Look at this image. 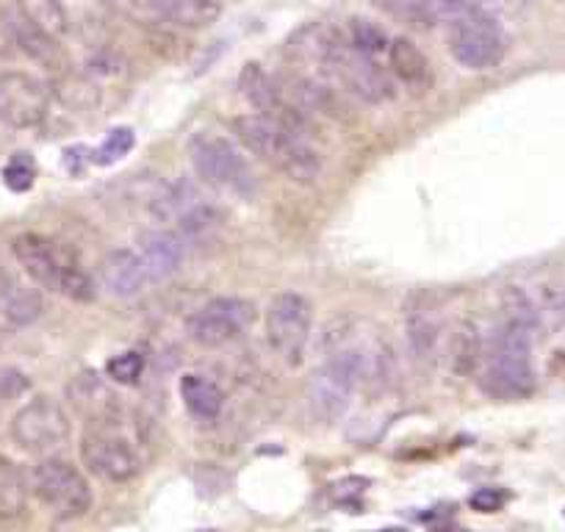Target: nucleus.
<instances>
[{
    "label": "nucleus",
    "mask_w": 565,
    "mask_h": 532,
    "mask_svg": "<svg viewBox=\"0 0 565 532\" xmlns=\"http://www.w3.org/2000/svg\"><path fill=\"white\" fill-rule=\"evenodd\" d=\"M289 51L302 67V73L322 81L330 89L344 92L347 97L366 103V106L391 103L399 89L388 70L380 67L377 62L366 58L352 45L344 25H308L289 42Z\"/></svg>",
    "instance_id": "obj_1"
},
{
    "label": "nucleus",
    "mask_w": 565,
    "mask_h": 532,
    "mask_svg": "<svg viewBox=\"0 0 565 532\" xmlns=\"http://www.w3.org/2000/svg\"><path fill=\"white\" fill-rule=\"evenodd\" d=\"M391 380V347L380 339H355L339 333L333 347L308 385L311 414L324 425H333L350 411L352 400L366 385H385Z\"/></svg>",
    "instance_id": "obj_2"
},
{
    "label": "nucleus",
    "mask_w": 565,
    "mask_h": 532,
    "mask_svg": "<svg viewBox=\"0 0 565 532\" xmlns=\"http://www.w3.org/2000/svg\"><path fill=\"white\" fill-rule=\"evenodd\" d=\"M532 336H535V322L524 308L510 313L499 324L480 358V385L488 396L502 403H515L535 391Z\"/></svg>",
    "instance_id": "obj_3"
},
{
    "label": "nucleus",
    "mask_w": 565,
    "mask_h": 532,
    "mask_svg": "<svg viewBox=\"0 0 565 532\" xmlns=\"http://www.w3.org/2000/svg\"><path fill=\"white\" fill-rule=\"evenodd\" d=\"M231 128L249 153L258 156L264 164H269L289 181L313 187L322 178V159L297 130L286 128L264 114H242L233 119Z\"/></svg>",
    "instance_id": "obj_4"
},
{
    "label": "nucleus",
    "mask_w": 565,
    "mask_h": 532,
    "mask_svg": "<svg viewBox=\"0 0 565 532\" xmlns=\"http://www.w3.org/2000/svg\"><path fill=\"white\" fill-rule=\"evenodd\" d=\"M12 253L23 273L36 286L73 302H89L97 291V280L84 269L70 244L42 233H20L12 242Z\"/></svg>",
    "instance_id": "obj_5"
},
{
    "label": "nucleus",
    "mask_w": 565,
    "mask_h": 532,
    "mask_svg": "<svg viewBox=\"0 0 565 532\" xmlns=\"http://www.w3.org/2000/svg\"><path fill=\"white\" fill-rule=\"evenodd\" d=\"M189 161L200 181L209 183L216 192H227L233 198H253L258 192V181H255L249 161L231 139L220 137V134H209V130L194 134L189 139Z\"/></svg>",
    "instance_id": "obj_6"
},
{
    "label": "nucleus",
    "mask_w": 565,
    "mask_h": 532,
    "mask_svg": "<svg viewBox=\"0 0 565 532\" xmlns=\"http://www.w3.org/2000/svg\"><path fill=\"white\" fill-rule=\"evenodd\" d=\"M34 497L58 519H81L92 510V488L84 471L56 455H45L31 471Z\"/></svg>",
    "instance_id": "obj_7"
},
{
    "label": "nucleus",
    "mask_w": 565,
    "mask_h": 532,
    "mask_svg": "<svg viewBox=\"0 0 565 532\" xmlns=\"http://www.w3.org/2000/svg\"><path fill=\"white\" fill-rule=\"evenodd\" d=\"M313 328V308L297 291H282V295L271 297L264 313V336L266 344L271 347L280 361L289 366L302 363L306 355L308 339H311Z\"/></svg>",
    "instance_id": "obj_8"
},
{
    "label": "nucleus",
    "mask_w": 565,
    "mask_h": 532,
    "mask_svg": "<svg viewBox=\"0 0 565 532\" xmlns=\"http://www.w3.org/2000/svg\"><path fill=\"white\" fill-rule=\"evenodd\" d=\"M380 14L396 23L433 29L438 23H452L466 14H488L502 20L515 9V0H369Z\"/></svg>",
    "instance_id": "obj_9"
},
{
    "label": "nucleus",
    "mask_w": 565,
    "mask_h": 532,
    "mask_svg": "<svg viewBox=\"0 0 565 532\" xmlns=\"http://www.w3.org/2000/svg\"><path fill=\"white\" fill-rule=\"evenodd\" d=\"M447 45L460 67L482 73V70H493L504 58L508 34L502 29V20L488 18V14H466L449 23Z\"/></svg>",
    "instance_id": "obj_10"
},
{
    "label": "nucleus",
    "mask_w": 565,
    "mask_h": 532,
    "mask_svg": "<svg viewBox=\"0 0 565 532\" xmlns=\"http://www.w3.org/2000/svg\"><path fill=\"white\" fill-rule=\"evenodd\" d=\"M78 453L86 471L103 482L125 486V482H134L136 477L141 475V458L139 453H136V447L122 436V433L114 430L108 422L92 425L89 430L81 436Z\"/></svg>",
    "instance_id": "obj_11"
},
{
    "label": "nucleus",
    "mask_w": 565,
    "mask_h": 532,
    "mask_svg": "<svg viewBox=\"0 0 565 532\" xmlns=\"http://www.w3.org/2000/svg\"><path fill=\"white\" fill-rule=\"evenodd\" d=\"M255 324V306L244 297H214L186 319V336L205 350L244 339Z\"/></svg>",
    "instance_id": "obj_12"
},
{
    "label": "nucleus",
    "mask_w": 565,
    "mask_h": 532,
    "mask_svg": "<svg viewBox=\"0 0 565 532\" xmlns=\"http://www.w3.org/2000/svg\"><path fill=\"white\" fill-rule=\"evenodd\" d=\"M70 433H73V425H70L67 411L53 396H34L12 419L14 444L42 458L62 449L70 441Z\"/></svg>",
    "instance_id": "obj_13"
},
{
    "label": "nucleus",
    "mask_w": 565,
    "mask_h": 532,
    "mask_svg": "<svg viewBox=\"0 0 565 532\" xmlns=\"http://www.w3.org/2000/svg\"><path fill=\"white\" fill-rule=\"evenodd\" d=\"M103 7L145 25L205 29L222 14L220 0H100Z\"/></svg>",
    "instance_id": "obj_14"
},
{
    "label": "nucleus",
    "mask_w": 565,
    "mask_h": 532,
    "mask_svg": "<svg viewBox=\"0 0 565 532\" xmlns=\"http://www.w3.org/2000/svg\"><path fill=\"white\" fill-rule=\"evenodd\" d=\"M51 111V86L23 70H0V123L29 130L45 123Z\"/></svg>",
    "instance_id": "obj_15"
},
{
    "label": "nucleus",
    "mask_w": 565,
    "mask_h": 532,
    "mask_svg": "<svg viewBox=\"0 0 565 532\" xmlns=\"http://www.w3.org/2000/svg\"><path fill=\"white\" fill-rule=\"evenodd\" d=\"M238 89H242V95L247 97V103L255 108V111L306 137L308 114L302 111V108L295 103V97L286 92L282 81L275 78L271 73H266L260 64L255 62L244 64L242 75H238Z\"/></svg>",
    "instance_id": "obj_16"
},
{
    "label": "nucleus",
    "mask_w": 565,
    "mask_h": 532,
    "mask_svg": "<svg viewBox=\"0 0 565 532\" xmlns=\"http://www.w3.org/2000/svg\"><path fill=\"white\" fill-rule=\"evenodd\" d=\"M150 286L156 284L136 247L111 249V253L100 260V269H97V289L106 291L108 297L130 300V297H139L141 291L150 289Z\"/></svg>",
    "instance_id": "obj_17"
},
{
    "label": "nucleus",
    "mask_w": 565,
    "mask_h": 532,
    "mask_svg": "<svg viewBox=\"0 0 565 532\" xmlns=\"http://www.w3.org/2000/svg\"><path fill=\"white\" fill-rule=\"evenodd\" d=\"M385 70L396 81V86L407 89L411 95H427L433 89V84H436L430 58L424 56L405 36H394L391 40L388 56H385Z\"/></svg>",
    "instance_id": "obj_18"
},
{
    "label": "nucleus",
    "mask_w": 565,
    "mask_h": 532,
    "mask_svg": "<svg viewBox=\"0 0 565 532\" xmlns=\"http://www.w3.org/2000/svg\"><path fill=\"white\" fill-rule=\"evenodd\" d=\"M136 249H139L141 260L150 269V278L153 284L170 278L172 273H178L186 258V242H183L181 233L172 231H148L136 238Z\"/></svg>",
    "instance_id": "obj_19"
},
{
    "label": "nucleus",
    "mask_w": 565,
    "mask_h": 532,
    "mask_svg": "<svg viewBox=\"0 0 565 532\" xmlns=\"http://www.w3.org/2000/svg\"><path fill=\"white\" fill-rule=\"evenodd\" d=\"M178 391H181L183 405H186V411L194 419L216 422L222 416V411H225V394L205 374H183L181 383H178Z\"/></svg>",
    "instance_id": "obj_20"
},
{
    "label": "nucleus",
    "mask_w": 565,
    "mask_h": 532,
    "mask_svg": "<svg viewBox=\"0 0 565 532\" xmlns=\"http://www.w3.org/2000/svg\"><path fill=\"white\" fill-rule=\"evenodd\" d=\"M7 31L12 36L14 45H20V51L29 53L34 62L45 64V67H53V64L62 58V47H58V40H53L51 34L36 29L31 20H25L23 14L14 9L12 14L7 18Z\"/></svg>",
    "instance_id": "obj_21"
},
{
    "label": "nucleus",
    "mask_w": 565,
    "mask_h": 532,
    "mask_svg": "<svg viewBox=\"0 0 565 532\" xmlns=\"http://www.w3.org/2000/svg\"><path fill=\"white\" fill-rule=\"evenodd\" d=\"M18 12L53 40H62L70 31L67 12L58 0H18Z\"/></svg>",
    "instance_id": "obj_22"
},
{
    "label": "nucleus",
    "mask_w": 565,
    "mask_h": 532,
    "mask_svg": "<svg viewBox=\"0 0 565 532\" xmlns=\"http://www.w3.org/2000/svg\"><path fill=\"white\" fill-rule=\"evenodd\" d=\"M482 344L475 322H460L452 336V369L458 374H471L480 369Z\"/></svg>",
    "instance_id": "obj_23"
},
{
    "label": "nucleus",
    "mask_w": 565,
    "mask_h": 532,
    "mask_svg": "<svg viewBox=\"0 0 565 532\" xmlns=\"http://www.w3.org/2000/svg\"><path fill=\"white\" fill-rule=\"evenodd\" d=\"M3 313H7L12 322L29 324L31 319H36L42 313V300L31 289L12 284L3 291Z\"/></svg>",
    "instance_id": "obj_24"
},
{
    "label": "nucleus",
    "mask_w": 565,
    "mask_h": 532,
    "mask_svg": "<svg viewBox=\"0 0 565 532\" xmlns=\"http://www.w3.org/2000/svg\"><path fill=\"white\" fill-rule=\"evenodd\" d=\"M134 145H136L134 130H130V128H114L111 134H108V137L103 139V142L97 145L95 150H89L92 164H100V167L117 164L119 159H125V156L134 150Z\"/></svg>",
    "instance_id": "obj_25"
},
{
    "label": "nucleus",
    "mask_w": 565,
    "mask_h": 532,
    "mask_svg": "<svg viewBox=\"0 0 565 532\" xmlns=\"http://www.w3.org/2000/svg\"><path fill=\"white\" fill-rule=\"evenodd\" d=\"M34 181L36 164L29 153H14L12 159L7 161V167H3V183H7V189H12V192H29V189L34 187Z\"/></svg>",
    "instance_id": "obj_26"
},
{
    "label": "nucleus",
    "mask_w": 565,
    "mask_h": 532,
    "mask_svg": "<svg viewBox=\"0 0 565 532\" xmlns=\"http://www.w3.org/2000/svg\"><path fill=\"white\" fill-rule=\"evenodd\" d=\"M106 374L114 383H139V377L145 374V358L139 352H119L106 363Z\"/></svg>",
    "instance_id": "obj_27"
},
{
    "label": "nucleus",
    "mask_w": 565,
    "mask_h": 532,
    "mask_svg": "<svg viewBox=\"0 0 565 532\" xmlns=\"http://www.w3.org/2000/svg\"><path fill=\"white\" fill-rule=\"evenodd\" d=\"M469 502L471 508L480 510V513H497L504 504V493L497 491V488H482V491H477Z\"/></svg>",
    "instance_id": "obj_28"
}]
</instances>
